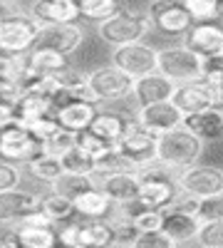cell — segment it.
Returning a JSON list of instances; mask_svg holds the SVG:
<instances>
[{"label":"cell","mask_w":223,"mask_h":248,"mask_svg":"<svg viewBox=\"0 0 223 248\" xmlns=\"http://www.w3.org/2000/svg\"><path fill=\"white\" fill-rule=\"evenodd\" d=\"M201 154H204V141L193 132H189L184 124L171 132L159 134L156 139V161L171 171H181L191 167V164L198 161Z\"/></svg>","instance_id":"cell-1"},{"label":"cell","mask_w":223,"mask_h":248,"mask_svg":"<svg viewBox=\"0 0 223 248\" xmlns=\"http://www.w3.org/2000/svg\"><path fill=\"white\" fill-rule=\"evenodd\" d=\"M178 194V184L171 169L161 167L159 161L149 164V167L139 169V203L147 209H161L171 206V201Z\"/></svg>","instance_id":"cell-2"},{"label":"cell","mask_w":223,"mask_h":248,"mask_svg":"<svg viewBox=\"0 0 223 248\" xmlns=\"http://www.w3.org/2000/svg\"><path fill=\"white\" fill-rule=\"evenodd\" d=\"M151 23L144 13L139 10H129V8H121L117 15H112L104 23H97V32L99 37L109 43L112 47L119 45H129V43H141L147 37Z\"/></svg>","instance_id":"cell-3"},{"label":"cell","mask_w":223,"mask_h":248,"mask_svg":"<svg viewBox=\"0 0 223 248\" xmlns=\"http://www.w3.org/2000/svg\"><path fill=\"white\" fill-rule=\"evenodd\" d=\"M40 23L28 13H3L0 15V52L28 55L35 47Z\"/></svg>","instance_id":"cell-4"},{"label":"cell","mask_w":223,"mask_h":248,"mask_svg":"<svg viewBox=\"0 0 223 248\" xmlns=\"http://www.w3.org/2000/svg\"><path fill=\"white\" fill-rule=\"evenodd\" d=\"M156 72L169 77L174 85H184V82L201 79L204 75V60L196 52H191L186 45H174L159 50L156 57Z\"/></svg>","instance_id":"cell-5"},{"label":"cell","mask_w":223,"mask_h":248,"mask_svg":"<svg viewBox=\"0 0 223 248\" xmlns=\"http://www.w3.org/2000/svg\"><path fill=\"white\" fill-rule=\"evenodd\" d=\"M156 134H151L149 129H144L136 119H132L127 124L124 134H121V139L117 141V149L124 154L129 159V164L139 171L149 167V164L156 161Z\"/></svg>","instance_id":"cell-6"},{"label":"cell","mask_w":223,"mask_h":248,"mask_svg":"<svg viewBox=\"0 0 223 248\" xmlns=\"http://www.w3.org/2000/svg\"><path fill=\"white\" fill-rule=\"evenodd\" d=\"M178 191L191 194L196 199H208L223 194V169L208 167V164H191L176 174Z\"/></svg>","instance_id":"cell-7"},{"label":"cell","mask_w":223,"mask_h":248,"mask_svg":"<svg viewBox=\"0 0 223 248\" xmlns=\"http://www.w3.org/2000/svg\"><path fill=\"white\" fill-rule=\"evenodd\" d=\"M87 85L94 92L97 102H117V99H127L134 92V77L127 72H121L119 67H97L87 75Z\"/></svg>","instance_id":"cell-8"},{"label":"cell","mask_w":223,"mask_h":248,"mask_svg":"<svg viewBox=\"0 0 223 248\" xmlns=\"http://www.w3.org/2000/svg\"><path fill=\"white\" fill-rule=\"evenodd\" d=\"M147 17L151 28H156L164 35H186L193 25V20L184 3H174V0H151V5L147 10Z\"/></svg>","instance_id":"cell-9"},{"label":"cell","mask_w":223,"mask_h":248,"mask_svg":"<svg viewBox=\"0 0 223 248\" xmlns=\"http://www.w3.org/2000/svg\"><path fill=\"white\" fill-rule=\"evenodd\" d=\"M156 57H159V50H154L151 45L129 43V45H119L112 50V65L136 79L149 72H156Z\"/></svg>","instance_id":"cell-10"},{"label":"cell","mask_w":223,"mask_h":248,"mask_svg":"<svg viewBox=\"0 0 223 248\" xmlns=\"http://www.w3.org/2000/svg\"><path fill=\"white\" fill-rule=\"evenodd\" d=\"M40 154V139H35L25 127L13 124L8 129H0V156L13 164H28Z\"/></svg>","instance_id":"cell-11"},{"label":"cell","mask_w":223,"mask_h":248,"mask_svg":"<svg viewBox=\"0 0 223 248\" xmlns=\"http://www.w3.org/2000/svg\"><path fill=\"white\" fill-rule=\"evenodd\" d=\"M141 127L149 129L151 134H164V132H171L176 127L184 124V114L181 109L174 105L171 99H164V102H154V105H141L136 109V117H134Z\"/></svg>","instance_id":"cell-12"},{"label":"cell","mask_w":223,"mask_h":248,"mask_svg":"<svg viewBox=\"0 0 223 248\" xmlns=\"http://www.w3.org/2000/svg\"><path fill=\"white\" fill-rule=\"evenodd\" d=\"M85 43V30L77 23H62V25H40L35 47H50L62 55H72Z\"/></svg>","instance_id":"cell-13"},{"label":"cell","mask_w":223,"mask_h":248,"mask_svg":"<svg viewBox=\"0 0 223 248\" xmlns=\"http://www.w3.org/2000/svg\"><path fill=\"white\" fill-rule=\"evenodd\" d=\"M184 45L201 60H223V28L216 23H193L184 35Z\"/></svg>","instance_id":"cell-14"},{"label":"cell","mask_w":223,"mask_h":248,"mask_svg":"<svg viewBox=\"0 0 223 248\" xmlns=\"http://www.w3.org/2000/svg\"><path fill=\"white\" fill-rule=\"evenodd\" d=\"M94 181L114 206L132 203L139 196V171H134V169L114 171V174H107V176H94Z\"/></svg>","instance_id":"cell-15"},{"label":"cell","mask_w":223,"mask_h":248,"mask_svg":"<svg viewBox=\"0 0 223 248\" xmlns=\"http://www.w3.org/2000/svg\"><path fill=\"white\" fill-rule=\"evenodd\" d=\"M171 102L181 109V114H193V112H204L213 107V97H211V85L204 79H193V82H184L176 85ZM216 109V107H213Z\"/></svg>","instance_id":"cell-16"},{"label":"cell","mask_w":223,"mask_h":248,"mask_svg":"<svg viewBox=\"0 0 223 248\" xmlns=\"http://www.w3.org/2000/svg\"><path fill=\"white\" fill-rule=\"evenodd\" d=\"M40 209V196L25 189H8L0 191V223L3 226H17L20 218L28 216L30 211Z\"/></svg>","instance_id":"cell-17"},{"label":"cell","mask_w":223,"mask_h":248,"mask_svg":"<svg viewBox=\"0 0 223 248\" xmlns=\"http://www.w3.org/2000/svg\"><path fill=\"white\" fill-rule=\"evenodd\" d=\"M30 15L40 25H62V23H77L79 8L74 0H35Z\"/></svg>","instance_id":"cell-18"},{"label":"cell","mask_w":223,"mask_h":248,"mask_svg":"<svg viewBox=\"0 0 223 248\" xmlns=\"http://www.w3.org/2000/svg\"><path fill=\"white\" fill-rule=\"evenodd\" d=\"M176 85L164 77L161 72H149L144 77H136L134 79V92L132 97L139 102V107L141 105H154V102H164V99H171Z\"/></svg>","instance_id":"cell-19"},{"label":"cell","mask_w":223,"mask_h":248,"mask_svg":"<svg viewBox=\"0 0 223 248\" xmlns=\"http://www.w3.org/2000/svg\"><path fill=\"white\" fill-rule=\"evenodd\" d=\"M67 65H70L67 55L57 52V50H50V47H32L25 55V75H23V82L30 79V77L55 75L59 70H65ZM23 82H20V85H23Z\"/></svg>","instance_id":"cell-20"},{"label":"cell","mask_w":223,"mask_h":248,"mask_svg":"<svg viewBox=\"0 0 223 248\" xmlns=\"http://www.w3.org/2000/svg\"><path fill=\"white\" fill-rule=\"evenodd\" d=\"M198 229H201V218L193 216V214H186V211H178V209H164V231L169 238H174V243L184 246L189 241H196L198 236Z\"/></svg>","instance_id":"cell-21"},{"label":"cell","mask_w":223,"mask_h":248,"mask_svg":"<svg viewBox=\"0 0 223 248\" xmlns=\"http://www.w3.org/2000/svg\"><path fill=\"white\" fill-rule=\"evenodd\" d=\"M97 114V105L92 102H65V105L55 107V119L62 129L67 132H85Z\"/></svg>","instance_id":"cell-22"},{"label":"cell","mask_w":223,"mask_h":248,"mask_svg":"<svg viewBox=\"0 0 223 248\" xmlns=\"http://www.w3.org/2000/svg\"><path fill=\"white\" fill-rule=\"evenodd\" d=\"M184 127L193 132L201 141H218L223 139V109H204L184 117Z\"/></svg>","instance_id":"cell-23"},{"label":"cell","mask_w":223,"mask_h":248,"mask_svg":"<svg viewBox=\"0 0 223 248\" xmlns=\"http://www.w3.org/2000/svg\"><path fill=\"white\" fill-rule=\"evenodd\" d=\"M114 246V226L104 218L79 221V248H112Z\"/></svg>","instance_id":"cell-24"},{"label":"cell","mask_w":223,"mask_h":248,"mask_svg":"<svg viewBox=\"0 0 223 248\" xmlns=\"http://www.w3.org/2000/svg\"><path fill=\"white\" fill-rule=\"evenodd\" d=\"M72 201H74L77 216H82V218H104L114 209V203L107 199V194L99 189V186H92V189L82 191Z\"/></svg>","instance_id":"cell-25"},{"label":"cell","mask_w":223,"mask_h":248,"mask_svg":"<svg viewBox=\"0 0 223 248\" xmlns=\"http://www.w3.org/2000/svg\"><path fill=\"white\" fill-rule=\"evenodd\" d=\"M15 112H17L15 124H25V122H32V119H40V117L55 114V105L47 97H40V94H32V92H20V97L15 102Z\"/></svg>","instance_id":"cell-26"},{"label":"cell","mask_w":223,"mask_h":248,"mask_svg":"<svg viewBox=\"0 0 223 248\" xmlns=\"http://www.w3.org/2000/svg\"><path fill=\"white\" fill-rule=\"evenodd\" d=\"M127 124L129 122L119 112H97L92 124H89V132L97 134L99 139H104L107 144H117L121 139V134H124Z\"/></svg>","instance_id":"cell-27"},{"label":"cell","mask_w":223,"mask_h":248,"mask_svg":"<svg viewBox=\"0 0 223 248\" xmlns=\"http://www.w3.org/2000/svg\"><path fill=\"white\" fill-rule=\"evenodd\" d=\"M40 211H43L52 223H67V221H72V218L77 216L74 201L59 196V194H55V191L40 196Z\"/></svg>","instance_id":"cell-28"},{"label":"cell","mask_w":223,"mask_h":248,"mask_svg":"<svg viewBox=\"0 0 223 248\" xmlns=\"http://www.w3.org/2000/svg\"><path fill=\"white\" fill-rule=\"evenodd\" d=\"M23 248H57V231L52 226H15Z\"/></svg>","instance_id":"cell-29"},{"label":"cell","mask_w":223,"mask_h":248,"mask_svg":"<svg viewBox=\"0 0 223 248\" xmlns=\"http://www.w3.org/2000/svg\"><path fill=\"white\" fill-rule=\"evenodd\" d=\"M28 169H30V174H32L37 181H45V184H50V186L65 174L62 161H59L57 156H47V154H37L32 161H28Z\"/></svg>","instance_id":"cell-30"},{"label":"cell","mask_w":223,"mask_h":248,"mask_svg":"<svg viewBox=\"0 0 223 248\" xmlns=\"http://www.w3.org/2000/svg\"><path fill=\"white\" fill-rule=\"evenodd\" d=\"M74 3L79 8V17L94 20V23H104L121 10L119 0H74Z\"/></svg>","instance_id":"cell-31"},{"label":"cell","mask_w":223,"mask_h":248,"mask_svg":"<svg viewBox=\"0 0 223 248\" xmlns=\"http://www.w3.org/2000/svg\"><path fill=\"white\" fill-rule=\"evenodd\" d=\"M59 161H62V169L65 174H79V176H94V159L85 152L79 149L77 144L65 152L62 156H59Z\"/></svg>","instance_id":"cell-32"},{"label":"cell","mask_w":223,"mask_h":248,"mask_svg":"<svg viewBox=\"0 0 223 248\" xmlns=\"http://www.w3.org/2000/svg\"><path fill=\"white\" fill-rule=\"evenodd\" d=\"M92 186H97L94 176H79V174H62L55 184H52V191L65 196V199H77L82 191L92 189Z\"/></svg>","instance_id":"cell-33"},{"label":"cell","mask_w":223,"mask_h":248,"mask_svg":"<svg viewBox=\"0 0 223 248\" xmlns=\"http://www.w3.org/2000/svg\"><path fill=\"white\" fill-rule=\"evenodd\" d=\"M74 144H77V134L59 127L55 134H50L47 139L40 141V154H47V156H57L59 159L65 152H70Z\"/></svg>","instance_id":"cell-34"},{"label":"cell","mask_w":223,"mask_h":248,"mask_svg":"<svg viewBox=\"0 0 223 248\" xmlns=\"http://www.w3.org/2000/svg\"><path fill=\"white\" fill-rule=\"evenodd\" d=\"M184 8L189 10L193 23H213L223 10L218 0H184Z\"/></svg>","instance_id":"cell-35"},{"label":"cell","mask_w":223,"mask_h":248,"mask_svg":"<svg viewBox=\"0 0 223 248\" xmlns=\"http://www.w3.org/2000/svg\"><path fill=\"white\" fill-rule=\"evenodd\" d=\"M134 223V229L139 233H149V231H161V226H164V211L161 209H147V206H141V209L129 218Z\"/></svg>","instance_id":"cell-36"},{"label":"cell","mask_w":223,"mask_h":248,"mask_svg":"<svg viewBox=\"0 0 223 248\" xmlns=\"http://www.w3.org/2000/svg\"><path fill=\"white\" fill-rule=\"evenodd\" d=\"M196 241L201 248H223V221H204Z\"/></svg>","instance_id":"cell-37"},{"label":"cell","mask_w":223,"mask_h":248,"mask_svg":"<svg viewBox=\"0 0 223 248\" xmlns=\"http://www.w3.org/2000/svg\"><path fill=\"white\" fill-rule=\"evenodd\" d=\"M77 147L85 149L92 159H99V156H102V154L112 147V144H107L104 139H99L97 134H92L89 129H85V132H77Z\"/></svg>","instance_id":"cell-38"},{"label":"cell","mask_w":223,"mask_h":248,"mask_svg":"<svg viewBox=\"0 0 223 248\" xmlns=\"http://www.w3.org/2000/svg\"><path fill=\"white\" fill-rule=\"evenodd\" d=\"M20 127H25L35 139H47L50 134H55L59 129V124L55 119V114H47V117H40V119H32V122H25V124H20Z\"/></svg>","instance_id":"cell-39"},{"label":"cell","mask_w":223,"mask_h":248,"mask_svg":"<svg viewBox=\"0 0 223 248\" xmlns=\"http://www.w3.org/2000/svg\"><path fill=\"white\" fill-rule=\"evenodd\" d=\"M174 238H169L164 231H149V233H139L129 248H174Z\"/></svg>","instance_id":"cell-40"},{"label":"cell","mask_w":223,"mask_h":248,"mask_svg":"<svg viewBox=\"0 0 223 248\" xmlns=\"http://www.w3.org/2000/svg\"><path fill=\"white\" fill-rule=\"evenodd\" d=\"M198 218H201V223H204V221H223V194L201 199V203H198Z\"/></svg>","instance_id":"cell-41"},{"label":"cell","mask_w":223,"mask_h":248,"mask_svg":"<svg viewBox=\"0 0 223 248\" xmlns=\"http://www.w3.org/2000/svg\"><path fill=\"white\" fill-rule=\"evenodd\" d=\"M20 181H23V171H20L17 164L13 161H0V191H8V189H17Z\"/></svg>","instance_id":"cell-42"},{"label":"cell","mask_w":223,"mask_h":248,"mask_svg":"<svg viewBox=\"0 0 223 248\" xmlns=\"http://www.w3.org/2000/svg\"><path fill=\"white\" fill-rule=\"evenodd\" d=\"M52 77L57 79L59 90H72V87H79V85H87V75H82L79 70H74V67H70V65H67L65 70L55 72Z\"/></svg>","instance_id":"cell-43"},{"label":"cell","mask_w":223,"mask_h":248,"mask_svg":"<svg viewBox=\"0 0 223 248\" xmlns=\"http://www.w3.org/2000/svg\"><path fill=\"white\" fill-rule=\"evenodd\" d=\"M57 243L65 248H79V221H67L57 231Z\"/></svg>","instance_id":"cell-44"},{"label":"cell","mask_w":223,"mask_h":248,"mask_svg":"<svg viewBox=\"0 0 223 248\" xmlns=\"http://www.w3.org/2000/svg\"><path fill=\"white\" fill-rule=\"evenodd\" d=\"M17 122V112H15V105L8 99H0V129H8Z\"/></svg>","instance_id":"cell-45"},{"label":"cell","mask_w":223,"mask_h":248,"mask_svg":"<svg viewBox=\"0 0 223 248\" xmlns=\"http://www.w3.org/2000/svg\"><path fill=\"white\" fill-rule=\"evenodd\" d=\"M17 226H55L43 211H40V209H35V211H30L28 216H23V218H20V223Z\"/></svg>","instance_id":"cell-46"},{"label":"cell","mask_w":223,"mask_h":248,"mask_svg":"<svg viewBox=\"0 0 223 248\" xmlns=\"http://www.w3.org/2000/svg\"><path fill=\"white\" fill-rule=\"evenodd\" d=\"M174 3H184V0H174Z\"/></svg>","instance_id":"cell-47"},{"label":"cell","mask_w":223,"mask_h":248,"mask_svg":"<svg viewBox=\"0 0 223 248\" xmlns=\"http://www.w3.org/2000/svg\"><path fill=\"white\" fill-rule=\"evenodd\" d=\"M174 248H184V246H174Z\"/></svg>","instance_id":"cell-48"},{"label":"cell","mask_w":223,"mask_h":248,"mask_svg":"<svg viewBox=\"0 0 223 248\" xmlns=\"http://www.w3.org/2000/svg\"><path fill=\"white\" fill-rule=\"evenodd\" d=\"M3 13H5V10H0V15H3Z\"/></svg>","instance_id":"cell-49"},{"label":"cell","mask_w":223,"mask_h":248,"mask_svg":"<svg viewBox=\"0 0 223 248\" xmlns=\"http://www.w3.org/2000/svg\"><path fill=\"white\" fill-rule=\"evenodd\" d=\"M59 248H65V246H59Z\"/></svg>","instance_id":"cell-50"},{"label":"cell","mask_w":223,"mask_h":248,"mask_svg":"<svg viewBox=\"0 0 223 248\" xmlns=\"http://www.w3.org/2000/svg\"><path fill=\"white\" fill-rule=\"evenodd\" d=\"M112 248H114V246H112Z\"/></svg>","instance_id":"cell-51"}]
</instances>
